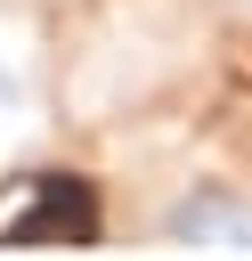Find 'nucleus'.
Returning <instances> with one entry per match:
<instances>
[{
	"label": "nucleus",
	"mask_w": 252,
	"mask_h": 261,
	"mask_svg": "<svg viewBox=\"0 0 252 261\" xmlns=\"http://www.w3.org/2000/svg\"><path fill=\"white\" fill-rule=\"evenodd\" d=\"M171 237L179 245H252V204L236 188H195L171 212Z\"/></svg>",
	"instance_id": "obj_1"
},
{
	"label": "nucleus",
	"mask_w": 252,
	"mask_h": 261,
	"mask_svg": "<svg viewBox=\"0 0 252 261\" xmlns=\"http://www.w3.org/2000/svg\"><path fill=\"white\" fill-rule=\"evenodd\" d=\"M98 228V204L81 179H49L41 188V212H16L8 220V245H41V237H89Z\"/></svg>",
	"instance_id": "obj_2"
}]
</instances>
